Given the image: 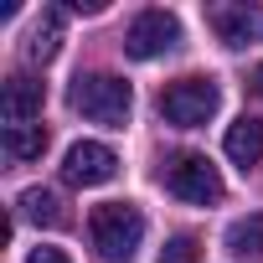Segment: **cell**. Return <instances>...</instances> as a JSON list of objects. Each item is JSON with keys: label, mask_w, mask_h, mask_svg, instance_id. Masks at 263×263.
Masks as SVG:
<instances>
[{"label": "cell", "mask_w": 263, "mask_h": 263, "mask_svg": "<svg viewBox=\"0 0 263 263\" xmlns=\"http://www.w3.org/2000/svg\"><path fill=\"white\" fill-rule=\"evenodd\" d=\"M206 21H212V31H217L227 47H248V42L258 36V26H263L253 6H212Z\"/></svg>", "instance_id": "obj_8"}, {"label": "cell", "mask_w": 263, "mask_h": 263, "mask_svg": "<svg viewBox=\"0 0 263 263\" xmlns=\"http://www.w3.org/2000/svg\"><path fill=\"white\" fill-rule=\"evenodd\" d=\"M253 93H258V98H263V67H258V72H253Z\"/></svg>", "instance_id": "obj_16"}, {"label": "cell", "mask_w": 263, "mask_h": 263, "mask_svg": "<svg viewBox=\"0 0 263 263\" xmlns=\"http://www.w3.org/2000/svg\"><path fill=\"white\" fill-rule=\"evenodd\" d=\"M88 232H93V248L103 263H135V253L145 242V212L129 201H103V206H93Z\"/></svg>", "instance_id": "obj_1"}, {"label": "cell", "mask_w": 263, "mask_h": 263, "mask_svg": "<svg viewBox=\"0 0 263 263\" xmlns=\"http://www.w3.org/2000/svg\"><path fill=\"white\" fill-rule=\"evenodd\" d=\"M196 253H201V248H196V237H186V232H181V237H171V242L160 248V263H196Z\"/></svg>", "instance_id": "obj_14"}, {"label": "cell", "mask_w": 263, "mask_h": 263, "mask_svg": "<svg viewBox=\"0 0 263 263\" xmlns=\"http://www.w3.org/2000/svg\"><path fill=\"white\" fill-rule=\"evenodd\" d=\"M217 108H222V88L212 78H181V83H171L160 93V114L176 129H201Z\"/></svg>", "instance_id": "obj_3"}, {"label": "cell", "mask_w": 263, "mask_h": 263, "mask_svg": "<svg viewBox=\"0 0 263 263\" xmlns=\"http://www.w3.org/2000/svg\"><path fill=\"white\" fill-rule=\"evenodd\" d=\"M16 206H21V217H31L36 227H62V222H67V212H62L57 191H47V186H26Z\"/></svg>", "instance_id": "obj_11"}, {"label": "cell", "mask_w": 263, "mask_h": 263, "mask_svg": "<svg viewBox=\"0 0 263 263\" xmlns=\"http://www.w3.org/2000/svg\"><path fill=\"white\" fill-rule=\"evenodd\" d=\"M42 150H47L42 124H6V155L11 160H42Z\"/></svg>", "instance_id": "obj_12"}, {"label": "cell", "mask_w": 263, "mask_h": 263, "mask_svg": "<svg viewBox=\"0 0 263 263\" xmlns=\"http://www.w3.org/2000/svg\"><path fill=\"white\" fill-rule=\"evenodd\" d=\"M26 263H72V258H67L62 248H31V253H26Z\"/></svg>", "instance_id": "obj_15"}, {"label": "cell", "mask_w": 263, "mask_h": 263, "mask_svg": "<svg viewBox=\"0 0 263 263\" xmlns=\"http://www.w3.org/2000/svg\"><path fill=\"white\" fill-rule=\"evenodd\" d=\"M119 176V155L98 140H78L67 155H62V181L67 186H103Z\"/></svg>", "instance_id": "obj_6"}, {"label": "cell", "mask_w": 263, "mask_h": 263, "mask_svg": "<svg viewBox=\"0 0 263 263\" xmlns=\"http://www.w3.org/2000/svg\"><path fill=\"white\" fill-rule=\"evenodd\" d=\"M42 103H47V88L36 78H11L0 114H6V124H31V119H42Z\"/></svg>", "instance_id": "obj_7"}, {"label": "cell", "mask_w": 263, "mask_h": 263, "mask_svg": "<svg viewBox=\"0 0 263 263\" xmlns=\"http://www.w3.org/2000/svg\"><path fill=\"white\" fill-rule=\"evenodd\" d=\"M72 108L83 114V119H93V124H108V129H124L129 124V108H135V93H129V83L124 78H114V72H83V78H72Z\"/></svg>", "instance_id": "obj_2"}, {"label": "cell", "mask_w": 263, "mask_h": 263, "mask_svg": "<svg viewBox=\"0 0 263 263\" xmlns=\"http://www.w3.org/2000/svg\"><path fill=\"white\" fill-rule=\"evenodd\" d=\"M165 186H171V196H181V201H191V206H212V201H222V176H217V165L206 160V155H181L176 165H171V176H165Z\"/></svg>", "instance_id": "obj_5"}, {"label": "cell", "mask_w": 263, "mask_h": 263, "mask_svg": "<svg viewBox=\"0 0 263 263\" xmlns=\"http://www.w3.org/2000/svg\"><path fill=\"white\" fill-rule=\"evenodd\" d=\"M222 242H227L232 258H258V253H263V217H237Z\"/></svg>", "instance_id": "obj_13"}, {"label": "cell", "mask_w": 263, "mask_h": 263, "mask_svg": "<svg viewBox=\"0 0 263 263\" xmlns=\"http://www.w3.org/2000/svg\"><path fill=\"white\" fill-rule=\"evenodd\" d=\"M222 150H227V160H232V165L253 171V165L263 160V124L242 114V119H237V124L227 129V140H222Z\"/></svg>", "instance_id": "obj_10"}, {"label": "cell", "mask_w": 263, "mask_h": 263, "mask_svg": "<svg viewBox=\"0 0 263 263\" xmlns=\"http://www.w3.org/2000/svg\"><path fill=\"white\" fill-rule=\"evenodd\" d=\"M181 42V21L171 11H140L124 31V52L135 62H150V57H165L171 47Z\"/></svg>", "instance_id": "obj_4"}, {"label": "cell", "mask_w": 263, "mask_h": 263, "mask_svg": "<svg viewBox=\"0 0 263 263\" xmlns=\"http://www.w3.org/2000/svg\"><path fill=\"white\" fill-rule=\"evenodd\" d=\"M21 52H26V62H52V57L62 52V11H57V6H47V11L31 21Z\"/></svg>", "instance_id": "obj_9"}]
</instances>
